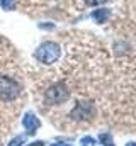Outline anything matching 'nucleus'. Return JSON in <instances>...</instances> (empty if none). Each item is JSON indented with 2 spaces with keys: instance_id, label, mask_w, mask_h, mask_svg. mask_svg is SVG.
<instances>
[{
  "instance_id": "1",
  "label": "nucleus",
  "mask_w": 136,
  "mask_h": 146,
  "mask_svg": "<svg viewBox=\"0 0 136 146\" xmlns=\"http://www.w3.org/2000/svg\"><path fill=\"white\" fill-rule=\"evenodd\" d=\"M60 56H61V46L58 42H53V41L43 42L34 51V58L41 65H53L60 60Z\"/></svg>"
},
{
  "instance_id": "2",
  "label": "nucleus",
  "mask_w": 136,
  "mask_h": 146,
  "mask_svg": "<svg viewBox=\"0 0 136 146\" xmlns=\"http://www.w3.org/2000/svg\"><path fill=\"white\" fill-rule=\"evenodd\" d=\"M21 90H22V87L17 80H14L12 76H7V75L0 76V99L3 102L15 100L21 95Z\"/></svg>"
},
{
  "instance_id": "3",
  "label": "nucleus",
  "mask_w": 136,
  "mask_h": 146,
  "mask_svg": "<svg viewBox=\"0 0 136 146\" xmlns=\"http://www.w3.org/2000/svg\"><path fill=\"white\" fill-rule=\"evenodd\" d=\"M70 97V90L63 82H56L53 85L48 87V90L44 92V100L49 106H60L63 102H67Z\"/></svg>"
},
{
  "instance_id": "4",
  "label": "nucleus",
  "mask_w": 136,
  "mask_h": 146,
  "mask_svg": "<svg viewBox=\"0 0 136 146\" xmlns=\"http://www.w3.org/2000/svg\"><path fill=\"white\" fill-rule=\"evenodd\" d=\"M95 115V106L89 100L85 102H78L71 112H70V117L73 121H78V122H85V121H92Z\"/></svg>"
},
{
  "instance_id": "5",
  "label": "nucleus",
  "mask_w": 136,
  "mask_h": 146,
  "mask_svg": "<svg viewBox=\"0 0 136 146\" xmlns=\"http://www.w3.org/2000/svg\"><path fill=\"white\" fill-rule=\"evenodd\" d=\"M22 127L26 129V134H27V136H34V134L37 133V129L41 127V119L36 115V112L27 110V112L22 115Z\"/></svg>"
},
{
  "instance_id": "6",
  "label": "nucleus",
  "mask_w": 136,
  "mask_h": 146,
  "mask_svg": "<svg viewBox=\"0 0 136 146\" xmlns=\"http://www.w3.org/2000/svg\"><path fill=\"white\" fill-rule=\"evenodd\" d=\"M111 17V10L109 9H97V10H94L92 12V19L95 21V22H107V19Z\"/></svg>"
},
{
  "instance_id": "7",
  "label": "nucleus",
  "mask_w": 136,
  "mask_h": 146,
  "mask_svg": "<svg viewBox=\"0 0 136 146\" xmlns=\"http://www.w3.org/2000/svg\"><path fill=\"white\" fill-rule=\"evenodd\" d=\"M97 143L101 146H111V145H114V138H112V134L109 131H102L97 136Z\"/></svg>"
},
{
  "instance_id": "8",
  "label": "nucleus",
  "mask_w": 136,
  "mask_h": 146,
  "mask_svg": "<svg viewBox=\"0 0 136 146\" xmlns=\"http://www.w3.org/2000/svg\"><path fill=\"white\" fill-rule=\"evenodd\" d=\"M27 134L26 133H22V134H17V136H14L10 141H9V145L7 146H24L26 143H27Z\"/></svg>"
},
{
  "instance_id": "9",
  "label": "nucleus",
  "mask_w": 136,
  "mask_h": 146,
  "mask_svg": "<svg viewBox=\"0 0 136 146\" xmlns=\"http://www.w3.org/2000/svg\"><path fill=\"white\" fill-rule=\"evenodd\" d=\"M97 138H94V136H83V138H80V146H97Z\"/></svg>"
},
{
  "instance_id": "10",
  "label": "nucleus",
  "mask_w": 136,
  "mask_h": 146,
  "mask_svg": "<svg viewBox=\"0 0 136 146\" xmlns=\"http://www.w3.org/2000/svg\"><path fill=\"white\" fill-rule=\"evenodd\" d=\"M0 5L5 10H14L15 9V0H0Z\"/></svg>"
},
{
  "instance_id": "11",
  "label": "nucleus",
  "mask_w": 136,
  "mask_h": 146,
  "mask_svg": "<svg viewBox=\"0 0 136 146\" xmlns=\"http://www.w3.org/2000/svg\"><path fill=\"white\" fill-rule=\"evenodd\" d=\"M48 143L44 141V139H34V141H31V143H26L24 146H46Z\"/></svg>"
},
{
  "instance_id": "12",
  "label": "nucleus",
  "mask_w": 136,
  "mask_h": 146,
  "mask_svg": "<svg viewBox=\"0 0 136 146\" xmlns=\"http://www.w3.org/2000/svg\"><path fill=\"white\" fill-rule=\"evenodd\" d=\"M105 2H109V0H85L87 5H104Z\"/></svg>"
},
{
  "instance_id": "13",
  "label": "nucleus",
  "mask_w": 136,
  "mask_h": 146,
  "mask_svg": "<svg viewBox=\"0 0 136 146\" xmlns=\"http://www.w3.org/2000/svg\"><path fill=\"white\" fill-rule=\"evenodd\" d=\"M48 146H70V145H67L65 141H58V143H53V145H48Z\"/></svg>"
},
{
  "instance_id": "14",
  "label": "nucleus",
  "mask_w": 136,
  "mask_h": 146,
  "mask_svg": "<svg viewBox=\"0 0 136 146\" xmlns=\"http://www.w3.org/2000/svg\"><path fill=\"white\" fill-rule=\"evenodd\" d=\"M124 146H136V141H129V143H126Z\"/></svg>"
},
{
  "instance_id": "15",
  "label": "nucleus",
  "mask_w": 136,
  "mask_h": 146,
  "mask_svg": "<svg viewBox=\"0 0 136 146\" xmlns=\"http://www.w3.org/2000/svg\"><path fill=\"white\" fill-rule=\"evenodd\" d=\"M111 146H114V145H111Z\"/></svg>"
}]
</instances>
